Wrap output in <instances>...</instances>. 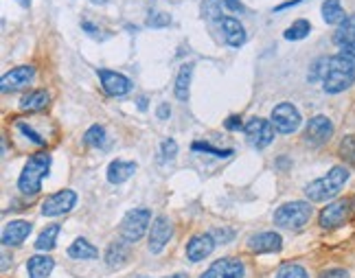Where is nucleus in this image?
<instances>
[{
    "instance_id": "obj_28",
    "label": "nucleus",
    "mask_w": 355,
    "mask_h": 278,
    "mask_svg": "<svg viewBox=\"0 0 355 278\" xmlns=\"http://www.w3.org/2000/svg\"><path fill=\"white\" fill-rule=\"evenodd\" d=\"M106 141H108V136L101 125H93V128L84 134V143L90 147H106Z\"/></svg>"
},
{
    "instance_id": "obj_43",
    "label": "nucleus",
    "mask_w": 355,
    "mask_h": 278,
    "mask_svg": "<svg viewBox=\"0 0 355 278\" xmlns=\"http://www.w3.org/2000/svg\"><path fill=\"white\" fill-rule=\"evenodd\" d=\"M81 27H84V29H86L88 33H97V29L93 27V24H90V22H81Z\"/></svg>"
},
{
    "instance_id": "obj_44",
    "label": "nucleus",
    "mask_w": 355,
    "mask_h": 278,
    "mask_svg": "<svg viewBox=\"0 0 355 278\" xmlns=\"http://www.w3.org/2000/svg\"><path fill=\"white\" fill-rule=\"evenodd\" d=\"M138 108H141V110H147V99L143 97L141 101H138Z\"/></svg>"
},
{
    "instance_id": "obj_10",
    "label": "nucleus",
    "mask_w": 355,
    "mask_h": 278,
    "mask_svg": "<svg viewBox=\"0 0 355 278\" xmlns=\"http://www.w3.org/2000/svg\"><path fill=\"white\" fill-rule=\"evenodd\" d=\"M332 136H334V123L329 121L327 117L318 115V117L309 119L307 128H305V141H307L309 145L320 147V145H325Z\"/></svg>"
},
{
    "instance_id": "obj_39",
    "label": "nucleus",
    "mask_w": 355,
    "mask_h": 278,
    "mask_svg": "<svg viewBox=\"0 0 355 278\" xmlns=\"http://www.w3.org/2000/svg\"><path fill=\"white\" fill-rule=\"evenodd\" d=\"M320 278H349V272L340 270V268H332V270H325L320 274Z\"/></svg>"
},
{
    "instance_id": "obj_16",
    "label": "nucleus",
    "mask_w": 355,
    "mask_h": 278,
    "mask_svg": "<svg viewBox=\"0 0 355 278\" xmlns=\"http://www.w3.org/2000/svg\"><path fill=\"white\" fill-rule=\"evenodd\" d=\"M31 228H33V226L29 221H22V219L7 224L3 228V237H0V239H3V246H7V248L20 246L24 239L31 235Z\"/></svg>"
},
{
    "instance_id": "obj_8",
    "label": "nucleus",
    "mask_w": 355,
    "mask_h": 278,
    "mask_svg": "<svg viewBox=\"0 0 355 278\" xmlns=\"http://www.w3.org/2000/svg\"><path fill=\"white\" fill-rule=\"evenodd\" d=\"M246 138L252 147L263 149L274 141V125L265 119H252L246 123Z\"/></svg>"
},
{
    "instance_id": "obj_30",
    "label": "nucleus",
    "mask_w": 355,
    "mask_h": 278,
    "mask_svg": "<svg viewBox=\"0 0 355 278\" xmlns=\"http://www.w3.org/2000/svg\"><path fill=\"white\" fill-rule=\"evenodd\" d=\"M276 278H309V274L296 263H285L281 270H278Z\"/></svg>"
},
{
    "instance_id": "obj_3",
    "label": "nucleus",
    "mask_w": 355,
    "mask_h": 278,
    "mask_svg": "<svg viewBox=\"0 0 355 278\" xmlns=\"http://www.w3.org/2000/svg\"><path fill=\"white\" fill-rule=\"evenodd\" d=\"M48 169H50V156L48 154H35V156H31L29 162L24 164L20 178H18V188H20L22 193H27V195L40 193L42 180H44V175L48 173Z\"/></svg>"
},
{
    "instance_id": "obj_20",
    "label": "nucleus",
    "mask_w": 355,
    "mask_h": 278,
    "mask_svg": "<svg viewBox=\"0 0 355 278\" xmlns=\"http://www.w3.org/2000/svg\"><path fill=\"white\" fill-rule=\"evenodd\" d=\"M132 255V248H130V241H114L108 246V252H106V263L110 268H119V265H125L128 263Z\"/></svg>"
},
{
    "instance_id": "obj_42",
    "label": "nucleus",
    "mask_w": 355,
    "mask_h": 278,
    "mask_svg": "<svg viewBox=\"0 0 355 278\" xmlns=\"http://www.w3.org/2000/svg\"><path fill=\"white\" fill-rule=\"evenodd\" d=\"M156 115H158V119H169L171 110H169V106H167V103H162V106L158 108V112H156Z\"/></svg>"
},
{
    "instance_id": "obj_24",
    "label": "nucleus",
    "mask_w": 355,
    "mask_h": 278,
    "mask_svg": "<svg viewBox=\"0 0 355 278\" xmlns=\"http://www.w3.org/2000/svg\"><path fill=\"white\" fill-rule=\"evenodd\" d=\"M48 106V92L46 90H33L20 101V108L24 112H40Z\"/></svg>"
},
{
    "instance_id": "obj_13",
    "label": "nucleus",
    "mask_w": 355,
    "mask_h": 278,
    "mask_svg": "<svg viewBox=\"0 0 355 278\" xmlns=\"http://www.w3.org/2000/svg\"><path fill=\"white\" fill-rule=\"evenodd\" d=\"M200 278H244V263L239 259H220Z\"/></svg>"
},
{
    "instance_id": "obj_29",
    "label": "nucleus",
    "mask_w": 355,
    "mask_h": 278,
    "mask_svg": "<svg viewBox=\"0 0 355 278\" xmlns=\"http://www.w3.org/2000/svg\"><path fill=\"white\" fill-rule=\"evenodd\" d=\"M309 31H311V24L307 20H296L289 29H285V37L287 40H303V37L309 35Z\"/></svg>"
},
{
    "instance_id": "obj_1",
    "label": "nucleus",
    "mask_w": 355,
    "mask_h": 278,
    "mask_svg": "<svg viewBox=\"0 0 355 278\" xmlns=\"http://www.w3.org/2000/svg\"><path fill=\"white\" fill-rule=\"evenodd\" d=\"M355 83V64L349 59H345L342 55L329 57V66L323 79V88L327 95H340L349 90V88Z\"/></svg>"
},
{
    "instance_id": "obj_35",
    "label": "nucleus",
    "mask_w": 355,
    "mask_h": 278,
    "mask_svg": "<svg viewBox=\"0 0 355 278\" xmlns=\"http://www.w3.org/2000/svg\"><path fill=\"white\" fill-rule=\"evenodd\" d=\"M193 149L195 151H207V154H213V156H233V151L231 149H215L207 143H193Z\"/></svg>"
},
{
    "instance_id": "obj_48",
    "label": "nucleus",
    "mask_w": 355,
    "mask_h": 278,
    "mask_svg": "<svg viewBox=\"0 0 355 278\" xmlns=\"http://www.w3.org/2000/svg\"><path fill=\"white\" fill-rule=\"evenodd\" d=\"M93 3H108V0H93Z\"/></svg>"
},
{
    "instance_id": "obj_32",
    "label": "nucleus",
    "mask_w": 355,
    "mask_h": 278,
    "mask_svg": "<svg viewBox=\"0 0 355 278\" xmlns=\"http://www.w3.org/2000/svg\"><path fill=\"white\" fill-rule=\"evenodd\" d=\"M340 156L347 162L355 164V136H347L340 145Z\"/></svg>"
},
{
    "instance_id": "obj_26",
    "label": "nucleus",
    "mask_w": 355,
    "mask_h": 278,
    "mask_svg": "<svg viewBox=\"0 0 355 278\" xmlns=\"http://www.w3.org/2000/svg\"><path fill=\"white\" fill-rule=\"evenodd\" d=\"M57 237H59V226L53 224V226H46V228L40 232V237H37V241H35V250H40V252H48V250H53L55 244H57Z\"/></svg>"
},
{
    "instance_id": "obj_45",
    "label": "nucleus",
    "mask_w": 355,
    "mask_h": 278,
    "mask_svg": "<svg viewBox=\"0 0 355 278\" xmlns=\"http://www.w3.org/2000/svg\"><path fill=\"white\" fill-rule=\"evenodd\" d=\"M9 268V259L7 257H3V270H7Z\"/></svg>"
},
{
    "instance_id": "obj_38",
    "label": "nucleus",
    "mask_w": 355,
    "mask_h": 278,
    "mask_svg": "<svg viewBox=\"0 0 355 278\" xmlns=\"http://www.w3.org/2000/svg\"><path fill=\"white\" fill-rule=\"evenodd\" d=\"M160 151H162V158H175V154H178V145H175V141H171V138H167V141H162Z\"/></svg>"
},
{
    "instance_id": "obj_19",
    "label": "nucleus",
    "mask_w": 355,
    "mask_h": 278,
    "mask_svg": "<svg viewBox=\"0 0 355 278\" xmlns=\"http://www.w3.org/2000/svg\"><path fill=\"white\" fill-rule=\"evenodd\" d=\"M136 164L132 160H112L108 164V182L110 184H123L125 180H130V175H134Z\"/></svg>"
},
{
    "instance_id": "obj_5",
    "label": "nucleus",
    "mask_w": 355,
    "mask_h": 278,
    "mask_svg": "<svg viewBox=\"0 0 355 278\" xmlns=\"http://www.w3.org/2000/svg\"><path fill=\"white\" fill-rule=\"evenodd\" d=\"M149 221H151V210H147V208L130 210L121 221V237L125 239V241L136 244L138 239L147 232Z\"/></svg>"
},
{
    "instance_id": "obj_7",
    "label": "nucleus",
    "mask_w": 355,
    "mask_h": 278,
    "mask_svg": "<svg viewBox=\"0 0 355 278\" xmlns=\"http://www.w3.org/2000/svg\"><path fill=\"white\" fill-rule=\"evenodd\" d=\"M349 215H351V201H347V199L332 201V204H327L320 210V217H318L320 228H325V230L340 228V226L349 219Z\"/></svg>"
},
{
    "instance_id": "obj_4",
    "label": "nucleus",
    "mask_w": 355,
    "mask_h": 278,
    "mask_svg": "<svg viewBox=\"0 0 355 278\" xmlns=\"http://www.w3.org/2000/svg\"><path fill=\"white\" fill-rule=\"evenodd\" d=\"M311 219V204L309 201H289L274 212V224L278 228L300 230Z\"/></svg>"
},
{
    "instance_id": "obj_40",
    "label": "nucleus",
    "mask_w": 355,
    "mask_h": 278,
    "mask_svg": "<svg viewBox=\"0 0 355 278\" xmlns=\"http://www.w3.org/2000/svg\"><path fill=\"white\" fill-rule=\"evenodd\" d=\"M224 128H226L228 132H237V130H242V119H239V117H228V119H226V123H224Z\"/></svg>"
},
{
    "instance_id": "obj_14",
    "label": "nucleus",
    "mask_w": 355,
    "mask_h": 278,
    "mask_svg": "<svg viewBox=\"0 0 355 278\" xmlns=\"http://www.w3.org/2000/svg\"><path fill=\"white\" fill-rule=\"evenodd\" d=\"M99 79H101V83H104V90L110 97H123V95H128L132 90V81L121 72L101 68L99 70Z\"/></svg>"
},
{
    "instance_id": "obj_27",
    "label": "nucleus",
    "mask_w": 355,
    "mask_h": 278,
    "mask_svg": "<svg viewBox=\"0 0 355 278\" xmlns=\"http://www.w3.org/2000/svg\"><path fill=\"white\" fill-rule=\"evenodd\" d=\"M349 40H355V14L353 16H347V20L340 24L336 35H334V42L340 46V44H345Z\"/></svg>"
},
{
    "instance_id": "obj_37",
    "label": "nucleus",
    "mask_w": 355,
    "mask_h": 278,
    "mask_svg": "<svg viewBox=\"0 0 355 278\" xmlns=\"http://www.w3.org/2000/svg\"><path fill=\"white\" fill-rule=\"evenodd\" d=\"M338 55H342L345 59H349V61H353V64H355V40H349L345 44H340V53Z\"/></svg>"
},
{
    "instance_id": "obj_31",
    "label": "nucleus",
    "mask_w": 355,
    "mask_h": 278,
    "mask_svg": "<svg viewBox=\"0 0 355 278\" xmlns=\"http://www.w3.org/2000/svg\"><path fill=\"white\" fill-rule=\"evenodd\" d=\"M327 66H329V57H320L316 59L311 64V72L307 75V79L314 83V81H323L325 79V72H327Z\"/></svg>"
},
{
    "instance_id": "obj_25",
    "label": "nucleus",
    "mask_w": 355,
    "mask_h": 278,
    "mask_svg": "<svg viewBox=\"0 0 355 278\" xmlns=\"http://www.w3.org/2000/svg\"><path fill=\"white\" fill-rule=\"evenodd\" d=\"M191 72H193V64H186L180 68L175 77V86H173V92L180 101H186L189 97V86H191Z\"/></svg>"
},
{
    "instance_id": "obj_15",
    "label": "nucleus",
    "mask_w": 355,
    "mask_h": 278,
    "mask_svg": "<svg viewBox=\"0 0 355 278\" xmlns=\"http://www.w3.org/2000/svg\"><path fill=\"white\" fill-rule=\"evenodd\" d=\"M215 246H218V241H215V237L211 232H204V235H195L191 241L186 244V259L189 261H204L211 252L215 250Z\"/></svg>"
},
{
    "instance_id": "obj_34",
    "label": "nucleus",
    "mask_w": 355,
    "mask_h": 278,
    "mask_svg": "<svg viewBox=\"0 0 355 278\" xmlns=\"http://www.w3.org/2000/svg\"><path fill=\"white\" fill-rule=\"evenodd\" d=\"M18 130H20V132L24 134V136H27L29 141H33L35 145H40V147H44V145H46V141H44V138H42L40 134H37L35 130H31L27 123H18Z\"/></svg>"
},
{
    "instance_id": "obj_23",
    "label": "nucleus",
    "mask_w": 355,
    "mask_h": 278,
    "mask_svg": "<svg viewBox=\"0 0 355 278\" xmlns=\"http://www.w3.org/2000/svg\"><path fill=\"white\" fill-rule=\"evenodd\" d=\"M323 18L327 24H338V27L347 20V14H345V9H342L340 0H325L323 3Z\"/></svg>"
},
{
    "instance_id": "obj_22",
    "label": "nucleus",
    "mask_w": 355,
    "mask_h": 278,
    "mask_svg": "<svg viewBox=\"0 0 355 278\" xmlns=\"http://www.w3.org/2000/svg\"><path fill=\"white\" fill-rule=\"evenodd\" d=\"M68 257L79 259V261H90L99 257V250L88 241V239H77V241L68 248Z\"/></svg>"
},
{
    "instance_id": "obj_33",
    "label": "nucleus",
    "mask_w": 355,
    "mask_h": 278,
    "mask_svg": "<svg viewBox=\"0 0 355 278\" xmlns=\"http://www.w3.org/2000/svg\"><path fill=\"white\" fill-rule=\"evenodd\" d=\"M169 22H171L169 14H162V11H151V14H149V20H147V27L160 29V27H167Z\"/></svg>"
},
{
    "instance_id": "obj_46",
    "label": "nucleus",
    "mask_w": 355,
    "mask_h": 278,
    "mask_svg": "<svg viewBox=\"0 0 355 278\" xmlns=\"http://www.w3.org/2000/svg\"><path fill=\"white\" fill-rule=\"evenodd\" d=\"M18 3H20L22 7H29V3H31V0H18Z\"/></svg>"
},
{
    "instance_id": "obj_12",
    "label": "nucleus",
    "mask_w": 355,
    "mask_h": 278,
    "mask_svg": "<svg viewBox=\"0 0 355 278\" xmlns=\"http://www.w3.org/2000/svg\"><path fill=\"white\" fill-rule=\"evenodd\" d=\"M173 230H171V221L167 217H156L151 221V230H149V252L151 255H158L162 252V248L169 244Z\"/></svg>"
},
{
    "instance_id": "obj_36",
    "label": "nucleus",
    "mask_w": 355,
    "mask_h": 278,
    "mask_svg": "<svg viewBox=\"0 0 355 278\" xmlns=\"http://www.w3.org/2000/svg\"><path fill=\"white\" fill-rule=\"evenodd\" d=\"M213 237H215V241H218V244H228V241H231V239L235 237V232L231 230V228H215L213 232H211Z\"/></svg>"
},
{
    "instance_id": "obj_11",
    "label": "nucleus",
    "mask_w": 355,
    "mask_h": 278,
    "mask_svg": "<svg viewBox=\"0 0 355 278\" xmlns=\"http://www.w3.org/2000/svg\"><path fill=\"white\" fill-rule=\"evenodd\" d=\"M35 77V68L33 66H18L14 70H9L7 75H3L0 79V90L3 92H16L27 88Z\"/></svg>"
},
{
    "instance_id": "obj_41",
    "label": "nucleus",
    "mask_w": 355,
    "mask_h": 278,
    "mask_svg": "<svg viewBox=\"0 0 355 278\" xmlns=\"http://www.w3.org/2000/svg\"><path fill=\"white\" fill-rule=\"evenodd\" d=\"M224 7H228L231 11H244V5L239 0H224Z\"/></svg>"
},
{
    "instance_id": "obj_18",
    "label": "nucleus",
    "mask_w": 355,
    "mask_h": 278,
    "mask_svg": "<svg viewBox=\"0 0 355 278\" xmlns=\"http://www.w3.org/2000/svg\"><path fill=\"white\" fill-rule=\"evenodd\" d=\"M220 22H222V31H224V37H226L228 44L239 48L246 42V29L242 27V22H239L237 18L224 16V18H220Z\"/></svg>"
},
{
    "instance_id": "obj_6",
    "label": "nucleus",
    "mask_w": 355,
    "mask_h": 278,
    "mask_svg": "<svg viewBox=\"0 0 355 278\" xmlns=\"http://www.w3.org/2000/svg\"><path fill=\"white\" fill-rule=\"evenodd\" d=\"M270 121L278 134H294L300 128V112L291 103H278L272 110Z\"/></svg>"
},
{
    "instance_id": "obj_21",
    "label": "nucleus",
    "mask_w": 355,
    "mask_h": 278,
    "mask_svg": "<svg viewBox=\"0 0 355 278\" xmlns=\"http://www.w3.org/2000/svg\"><path fill=\"white\" fill-rule=\"evenodd\" d=\"M53 265L55 261L50 257H44V255H35L27 261V272H29V278H48L50 272H53Z\"/></svg>"
},
{
    "instance_id": "obj_47",
    "label": "nucleus",
    "mask_w": 355,
    "mask_h": 278,
    "mask_svg": "<svg viewBox=\"0 0 355 278\" xmlns=\"http://www.w3.org/2000/svg\"><path fill=\"white\" fill-rule=\"evenodd\" d=\"M169 278H189L186 274H173V276H169Z\"/></svg>"
},
{
    "instance_id": "obj_17",
    "label": "nucleus",
    "mask_w": 355,
    "mask_h": 278,
    "mask_svg": "<svg viewBox=\"0 0 355 278\" xmlns=\"http://www.w3.org/2000/svg\"><path fill=\"white\" fill-rule=\"evenodd\" d=\"M281 246H283V239L276 232H259L248 239V248L252 252H257V255H261V252H278Z\"/></svg>"
},
{
    "instance_id": "obj_9",
    "label": "nucleus",
    "mask_w": 355,
    "mask_h": 278,
    "mask_svg": "<svg viewBox=\"0 0 355 278\" xmlns=\"http://www.w3.org/2000/svg\"><path fill=\"white\" fill-rule=\"evenodd\" d=\"M75 204H77V193L66 188V191H59L42 201V215L44 217H57V215L73 210Z\"/></svg>"
},
{
    "instance_id": "obj_2",
    "label": "nucleus",
    "mask_w": 355,
    "mask_h": 278,
    "mask_svg": "<svg viewBox=\"0 0 355 278\" xmlns=\"http://www.w3.org/2000/svg\"><path fill=\"white\" fill-rule=\"evenodd\" d=\"M349 182V169L347 167H334L327 175L323 178L314 180L305 186V195L309 201H327V199H334L345 184Z\"/></svg>"
}]
</instances>
